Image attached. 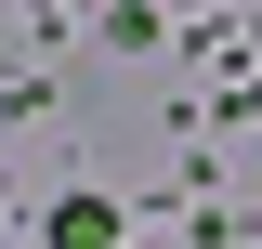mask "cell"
<instances>
[{
  "instance_id": "obj_1",
  "label": "cell",
  "mask_w": 262,
  "mask_h": 249,
  "mask_svg": "<svg viewBox=\"0 0 262 249\" xmlns=\"http://www.w3.org/2000/svg\"><path fill=\"white\" fill-rule=\"evenodd\" d=\"M53 249H118V197L66 184V197H53Z\"/></svg>"
}]
</instances>
